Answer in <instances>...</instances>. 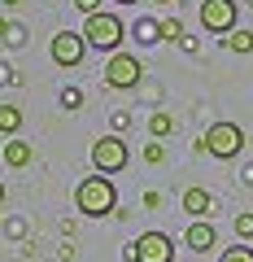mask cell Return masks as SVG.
Listing matches in <instances>:
<instances>
[{
    "label": "cell",
    "instance_id": "1",
    "mask_svg": "<svg viewBox=\"0 0 253 262\" xmlns=\"http://www.w3.org/2000/svg\"><path fill=\"white\" fill-rule=\"evenodd\" d=\"M75 206L83 210L87 219H101V214H118V192H113V179L109 175H87L83 184L75 188Z\"/></svg>",
    "mask_w": 253,
    "mask_h": 262
},
{
    "label": "cell",
    "instance_id": "2",
    "mask_svg": "<svg viewBox=\"0 0 253 262\" xmlns=\"http://www.w3.org/2000/svg\"><path fill=\"white\" fill-rule=\"evenodd\" d=\"M83 39H87V48L118 53V44H122V18H118V13H92V18L83 22Z\"/></svg>",
    "mask_w": 253,
    "mask_h": 262
},
{
    "label": "cell",
    "instance_id": "3",
    "mask_svg": "<svg viewBox=\"0 0 253 262\" xmlns=\"http://www.w3.org/2000/svg\"><path fill=\"white\" fill-rule=\"evenodd\" d=\"M127 262H175V241L166 232H144L135 245H127Z\"/></svg>",
    "mask_w": 253,
    "mask_h": 262
},
{
    "label": "cell",
    "instance_id": "4",
    "mask_svg": "<svg viewBox=\"0 0 253 262\" xmlns=\"http://www.w3.org/2000/svg\"><path fill=\"white\" fill-rule=\"evenodd\" d=\"M244 149V131L236 127V122H214V127L205 131V153L210 158H240Z\"/></svg>",
    "mask_w": 253,
    "mask_h": 262
},
{
    "label": "cell",
    "instance_id": "5",
    "mask_svg": "<svg viewBox=\"0 0 253 262\" xmlns=\"http://www.w3.org/2000/svg\"><path fill=\"white\" fill-rule=\"evenodd\" d=\"M127 140L122 136H101V140L92 144V166H96V175H118L122 166H127Z\"/></svg>",
    "mask_w": 253,
    "mask_h": 262
},
{
    "label": "cell",
    "instance_id": "6",
    "mask_svg": "<svg viewBox=\"0 0 253 262\" xmlns=\"http://www.w3.org/2000/svg\"><path fill=\"white\" fill-rule=\"evenodd\" d=\"M236 0H201V27L210 31V35H232L236 31Z\"/></svg>",
    "mask_w": 253,
    "mask_h": 262
},
{
    "label": "cell",
    "instance_id": "7",
    "mask_svg": "<svg viewBox=\"0 0 253 262\" xmlns=\"http://www.w3.org/2000/svg\"><path fill=\"white\" fill-rule=\"evenodd\" d=\"M140 79H144L140 57H131V53H113L109 57V66H105V83L109 88H140Z\"/></svg>",
    "mask_w": 253,
    "mask_h": 262
},
{
    "label": "cell",
    "instance_id": "8",
    "mask_svg": "<svg viewBox=\"0 0 253 262\" xmlns=\"http://www.w3.org/2000/svg\"><path fill=\"white\" fill-rule=\"evenodd\" d=\"M48 53H53V61L57 66H79L83 61V53H87V39H83V31H57L53 35V44H48Z\"/></svg>",
    "mask_w": 253,
    "mask_h": 262
},
{
    "label": "cell",
    "instance_id": "9",
    "mask_svg": "<svg viewBox=\"0 0 253 262\" xmlns=\"http://www.w3.org/2000/svg\"><path fill=\"white\" fill-rule=\"evenodd\" d=\"M183 245L192 253H210L218 245V232H214V223H210V219H192V223H188V232H183Z\"/></svg>",
    "mask_w": 253,
    "mask_h": 262
},
{
    "label": "cell",
    "instance_id": "10",
    "mask_svg": "<svg viewBox=\"0 0 253 262\" xmlns=\"http://www.w3.org/2000/svg\"><path fill=\"white\" fill-rule=\"evenodd\" d=\"M183 210H188V219H210L214 214V196H210L205 188H188L183 192Z\"/></svg>",
    "mask_w": 253,
    "mask_h": 262
},
{
    "label": "cell",
    "instance_id": "11",
    "mask_svg": "<svg viewBox=\"0 0 253 262\" xmlns=\"http://www.w3.org/2000/svg\"><path fill=\"white\" fill-rule=\"evenodd\" d=\"M31 158H35V153H31V144H27V140H9V144H5V162H9V166H18V170H22Z\"/></svg>",
    "mask_w": 253,
    "mask_h": 262
},
{
    "label": "cell",
    "instance_id": "12",
    "mask_svg": "<svg viewBox=\"0 0 253 262\" xmlns=\"http://www.w3.org/2000/svg\"><path fill=\"white\" fill-rule=\"evenodd\" d=\"M22 127V110L18 105H0V136H13Z\"/></svg>",
    "mask_w": 253,
    "mask_h": 262
},
{
    "label": "cell",
    "instance_id": "13",
    "mask_svg": "<svg viewBox=\"0 0 253 262\" xmlns=\"http://www.w3.org/2000/svg\"><path fill=\"white\" fill-rule=\"evenodd\" d=\"M170 131H175V118L157 110V114H153V118H149V136H153V140H166Z\"/></svg>",
    "mask_w": 253,
    "mask_h": 262
},
{
    "label": "cell",
    "instance_id": "14",
    "mask_svg": "<svg viewBox=\"0 0 253 262\" xmlns=\"http://www.w3.org/2000/svg\"><path fill=\"white\" fill-rule=\"evenodd\" d=\"M135 39H140V44H157V39H162V22L140 18V22H135Z\"/></svg>",
    "mask_w": 253,
    "mask_h": 262
},
{
    "label": "cell",
    "instance_id": "15",
    "mask_svg": "<svg viewBox=\"0 0 253 262\" xmlns=\"http://www.w3.org/2000/svg\"><path fill=\"white\" fill-rule=\"evenodd\" d=\"M223 44L232 48V53H240V57H244V53H253V31H240V27H236L232 35L223 39Z\"/></svg>",
    "mask_w": 253,
    "mask_h": 262
},
{
    "label": "cell",
    "instance_id": "16",
    "mask_svg": "<svg viewBox=\"0 0 253 262\" xmlns=\"http://www.w3.org/2000/svg\"><path fill=\"white\" fill-rule=\"evenodd\" d=\"M218 262H253V249L249 245H232V249L218 253Z\"/></svg>",
    "mask_w": 253,
    "mask_h": 262
},
{
    "label": "cell",
    "instance_id": "17",
    "mask_svg": "<svg viewBox=\"0 0 253 262\" xmlns=\"http://www.w3.org/2000/svg\"><path fill=\"white\" fill-rule=\"evenodd\" d=\"M162 39H166V44H179V39H183V22L166 18V22H162Z\"/></svg>",
    "mask_w": 253,
    "mask_h": 262
},
{
    "label": "cell",
    "instance_id": "18",
    "mask_svg": "<svg viewBox=\"0 0 253 262\" xmlns=\"http://www.w3.org/2000/svg\"><path fill=\"white\" fill-rule=\"evenodd\" d=\"M236 236H240V241H253V210L236 214Z\"/></svg>",
    "mask_w": 253,
    "mask_h": 262
},
{
    "label": "cell",
    "instance_id": "19",
    "mask_svg": "<svg viewBox=\"0 0 253 262\" xmlns=\"http://www.w3.org/2000/svg\"><path fill=\"white\" fill-rule=\"evenodd\" d=\"M144 162H149V166L166 162V149H162V140H149V144H144Z\"/></svg>",
    "mask_w": 253,
    "mask_h": 262
},
{
    "label": "cell",
    "instance_id": "20",
    "mask_svg": "<svg viewBox=\"0 0 253 262\" xmlns=\"http://www.w3.org/2000/svg\"><path fill=\"white\" fill-rule=\"evenodd\" d=\"M83 105V92L79 88H61V110H79Z\"/></svg>",
    "mask_w": 253,
    "mask_h": 262
},
{
    "label": "cell",
    "instance_id": "21",
    "mask_svg": "<svg viewBox=\"0 0 253 262\" xmlns=\"http://www.w3.org/2000/svg\"><path fill=\"white\" fill-rule=\"evenodd\" d=\"M5 236H9V241H27V223H22V219H9V223H5Z\"/></svg>",
    "mask_w": 253,
    "mask_h": 262
},
{
    "label": "cell",
    "instance_id": "22",
    "mask_svg": "<svg viewBox=\"0 0 253 262\" xmlns=\"http://www.w3.org/2000/svg\"><path fill=\"white\" fill-rule=\"evenodd\" d=\"M75 9H79V13H87V18H92V13H101V0H75Z\"/></svg>",
    "mask_w": 253,
    "mask_h": 262
},
{
    "label": "cell",
    "instance_id": "23",
    "mask_svg": "<svg viewBox=\"0 0 253 262\" xmlns=\"http://www.w3.org/2000/svg\"><path fill=\"white\" fill-rule=\"evenodd\" d=\"M5 44H27V31H22V27H9V35H5Z\"/></svg>",
    "mask_w": 253,
    "mask_h": 262
},
{
    "label": "cell",
    "instance_id": "24",
    "mask_svg": "<svg viewBox=\"0 0 253 262\" xmlns=\"http://www.w3.org/2000/svg\"><path fill=\"white\" fill-rule=\"evenodd\" d=\"M144 206H149V210H162V192H144Z\"/></svg>",
    "mask_w": 253,
    "mask_h": 262
},
{
    "label": "cell",
    "instance_id": "25",
    "mask_svg": "<svg viewBox=\"0 0 253 262\" xmlns=\"http://www.w3.org/2000/svg\"><path fill=\"white\" fill-rule=\"evenodd\" d=\"M5 83H13V70H9L5 61H0V88H5Z\"/></svg>",
    "mask_w": 253,
    "mask_h": 262
},
{
    "label": "cell",
    "instance_id": "26",
    "mask_svg": "<svg viewBox=\"0 0 253 262\" xmlns=\"http://www.w3.org/2000/svg\"><path fill=\"white\" fill-rule=\"evenodd\" d=\"M240 179H244V184H253V166H244V170H240Z\"/></svg>",
    "mask_w": 253,
    "mask_h": 262
},
{
    "label": "cell",
    "instance_id": "27",
    "mask_svg": "<svg viewBox=\"0 0 253 262\" xmlns=\"http://www.w3.org/2000/svg\"><path fill=\"white\" fill-rule=\"evenodd\" d=\"M0 5H5V9H18V5H22V0H0Z\"/></svg>",
    "mask_w": 253,
    "mask_h": 262
},
{
    "label": "cell",
    "instance_id": "28",
    "mask_svg": "<svg viewBox=\"0 0 253 262\" xmlns=\"http://www.w3.org/2000/svg\"><path fill=\"white\" fill-rule=\"evenodd\" d=\"M5 35H9V22H5V18H0V39H5Z\"/></svg>",
    "mask_w": 253,
    "mask_h": 262
},
{
    "label": "cell",
    "instance_id": "29",
    "mask_svg": "<svg viewBox=\"0 0 253 262\" xmlns=\"http://www.w3.org/2000/svg\"><path fill=\"white\" fill-rule=\"evenodd\" d=\"M0 201H5V184H0Z\"/></svg>",
    "mask_w": 253,
    "mask_h": 262
},
{
    "label": "cell",
    "instance_id": "30",
    "mask_svg": "<svg viewBox=\"0 0 253 262\" xmlns=\"http://www.w3.org/2000/svg\"><path fill=\"white\" fill-rule=\"evenodd\" d=\"M157 5H175V0H157Z\"/></svg>",
    "mask_w": 253,
    "mask_h": 262
},
{
    "label": "cell",
    "instance_id": "31",
    "mask_svg": "<svg viewBox=\"0 0 253 262\" xmlns=\"http://www.w3.org/2000/svg\"><path fill=\"white\" fill-rule=\"evenodd\" d=\"M118 5H135V0H118Z\"/></svg>",
    "mask_w": 253,
    "mask_h": 262
}]
</instances>
